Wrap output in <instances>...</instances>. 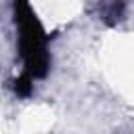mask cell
<instances>
[{"label": "cell", "instance_id": "7a4b0ae2", "mask_svg": "<svg viewBox=\"0 0 134 134\" xmlns=\"http://www.w3.org/2000/svg\"><path fill=\"white\" fill-rule=\"evenodd\" d=\"M124 13H126V4H124V0H109V2H105L103 8H100V17H103V21L109 23V25L117 23V21L124 17Z\"/></svg>", "mask_w": 134, "mask_h": 134}, {"label": "cell", "instance_id": "6da1fadb", "mask_svg": "<svg viewBox=\"0 0 134 134\" xmlns=\"http://www.w3.org/2000/svg\"><path fill=\"white\" fill-rule=\"evenodd\" d=\"M15 25L19 31V57L23 61L21 75L40 80L48 73V36L29 6V0H15Z\"/></svg>", "mask_w": 134, "mask_h": 134}]
</instances>
